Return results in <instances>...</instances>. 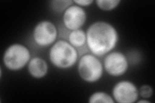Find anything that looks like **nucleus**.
<instances>
[{
	"instance_id": "6e6552de",
	"label": "nucleus",
	"mask_w": 155,
	"mask_h": 103,
	"mask_svg": "<svg viewBox=\"0 0 155 103\" xmlns=\"http://www.w3.org/2000/svg\"><path fill=\"white\" fill-rule=\"evenodd\" d=\"M87 20V13L83 7L72 4L64 12L63 23L68 30L71 31L81 29Z\"/></svg>"
},
{
	"instance_id": "f8f14e48",
	"label": "nucleus",
	"mask_w": 155,
	"mask_h": 103,
	"mask_svg": "<svg viewBox=\"0 0 155 103\" xmlns=\"http://www.w3.org/2000/svg\"><path fill=\"white\" fill-rule=\"evenodd\" d=\"M121 3L120 0H96V3L101 10L110 11L117 7Z\"/></svg>"
},
{
	"instance_id": "9b49d317",
	"label": "nucleus",
	"mask_w": 155,
	"mask_h": 103,
	"mask_svg": "<svg viewBox=\"0 0 155 103\" xmlns=\"http://www.w3.org/2000/svg\"><path fill=\"white\" fill-rule=\"evenodd\" d=\"M89 102L91 103H114V101L113 98L106 92H96L90 96Z\"/></svg>"
},
{
	"instance_id": "423d86ee",
	"label": "nucleus",
	"mask_w": 155,
	"mask_h": 103,
	"mask_svg": "<svg viewBox=\"0 0 155 103\" xmlns=\"http://www.w3.org/2000/svg\"><path fill=\"white\" fill-rule=\"evenodd\" d=\"M104 68L111 76L118 77L126 73L129 68V62L124 53L120 52H109L106 55Z\"/></svg>"
},
{
	"instance_id": "7ed1b4c3",
	"label": "nucleus",
	"mask_w": 155,
	"mask_h": 103,
	"mask_svg": "<svg viewBox=\"0 0 155 103\" xmlns=\"http://www.w3.org/2000/svg\"><path fill=\"white\" fill-rule=\"evenodd\" d=\"M31 60L29 49L20 43L10 45L5 51L3 56L4 65L10 70L17 71L28 65Z\"/></svg>"
},
{
	"instance_id": "f257e3e1",
	"label": "nucleus",
	"mask_w": 155,
	"mask_h": 103,
	"mask_svg": "<svg viewBox=\"0 0 155 103\" xmlns=\"http://www.w3.org/2000/svg\"><path fill=\"white\" fill-rule=\"evenodd\" d=\"M86 45L89 50L97 57L107 54L117 45L119 34L110 23L99 21L92 23L86 32Z\"/></svg>"
},
{
	"instance_id": "0eeeda50",
	"label": "nucleus",
	"mask_w": 155,
	"mask_h": 103,
	"mask_svg": "<svg viewBox=\"0 0 155 103\" xmlns=\"http://www.w3.org/2000/svg\"><path fill=\"white\" fill-rule=\"evenodd\" d=\"M113 98L119 103H133L139 97L138 88L130 81L122 80L118 82L113 89Z\"/></svg>"
},
{
	"instance_id": "dca6fc26",
	"label": "nucleus",
	"mask_w": 155,
	"mask_h": 103,
	"mask_svg": "<svg viewBox=\"0 0 155 103\" xmlns=\"http://www.w3.org/2000/svg\"><path fill=\"white\" fill-rule=\"evenodd\" d=\"M138 103H142V102H145V103H149L150 101H147V100H145V99H143V100H140L138 101H137Z\"/></svg>"
},
{
	"instance_id": "f03ea898",
	"label": "nucleus",
	"mask_w": 155,
	"mask_h": 103,
	"mask_svg": "<svg viewBox=\"0 0 155 103\" xmlns=\"http://www.w3.org/2000/svg\"><path fill=\"white\" fill-rule=\"evenodd\" d=\"M50 61L59 69H69L77 63L78 52L69 41L58 40L51 47L49 53Z\"/></svg>"
},
{
	"instance_id": "4468645a",
	"label": "nucleus",
	"mask_w": 155,
	"mask_h": 103,
	"mask_svg": "<svg viewBox=\"0 0 155 103\" xmlns=\"http://www.w3.org/2000/svg\"><path fill=\"white\" fill-rule=\"evenodd\" d=\"M139 95L145 99H149L153 94V90L151 86L149 85H143L138 90Z\"/></svg>"
},
{
	"instance_id": "9d476101",
	"label": "nucleus",
	"mask_w": 155,
	"mask_h": 103,
	"mask_svg": "<svg viewBox=\"0 0 155 103\" xmlns=\"http://www.w3.org/2000/svg\"><path fill=\"white\" fill-rule=\"evenodd\" d=\"M69 42L76 49L84 47L87 43L86 32L82 29L72 31L68 37Z\"/></svg>"
},
{
	"instance_id": "2eb2a0df",
	"label": "nucleus",
	"mask_w": 155,
	"mask_h": 103,
	"mask_svg": "<svg viewBox=\"0 0 155 103\" xmlns=\"http://www.w3.org/2000/svg\"><path fill=\"white\" fill-rule=\"evenodd\" d=\"M73 2L77 5L84 8L85 7L90 6L91 4L94 3V1L93 0H75V1H73Z\"/></svg>"
},
{
	"instance_id": "39448f33",
	"label": "nucleus",
	"mask_w": 155,
	"mask_h": 103,
	"mask_svg": "<svg viewBox=\"0 0 155 103\" xmlns=\"http://www.w3.org/2000/svg\"><path fill=\"white\" fill-rule=\"evenodd\" d=\"M58 30L55 24L48 20L39 22L34 28L33 40L40 47H47L53 45L57 39Z\"/></svg>"
},
{
	"instance_id": "20e7f679",
	"label": "nucleus",
	"mask_w": 155,
	"mask_h": 103,
	"mask_svg": "<svg viewBox=\"0 0 155 103\" xmlns=\"http://www.w3.org/2000/svg\"><path fill=\"white\" fill-rule=\"evenodd\" d=\"M104 65L98 57L86 53L82 56L78 64V72L80 77L87 82H95L102 77Z\"/></svg>"
},
{
	"instance_id": "ddd939ff",
	"label": "nucleus",
	"mask_w": 155,
	"mask_h": 103,
	"mask_svg": "<svg viewBox=\"0 0 155 103\" xmlns=\"http://www.w3.org/2000/svg\"><path fill=\"white\" fill-rule=\"evenodd\" d=\"M74 3L73 1L71 0H67V1H61V0H55V1L51 2V7L53 11L57 12H64L65 10L72 5Z\"/></svg>"
},
{
	"instance_id": "1a4fd4ad",
	"label": "nucleus",
	"mask_w": 155,
	"mask_h": 103,
	"mask_svg": "<svg viewBox=\"0 0 155 103\" xmlns=\"http://www.w3.org/2000/svg\"><path fill=\"white\" fill-rule=\"evenodd\" d=\"M28 71L30 75L36 79H41L48 73V67L43 58L35 57L31 58L28 63Z\"/></svg>"
}]
</instances>
